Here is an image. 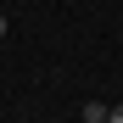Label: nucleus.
Wrapping results in <instances>:
<instances>
[{"label": "nucleus", "instance_id": "f257e3e1", "mask_svg": "<svg viewBox=\"0 0 123 123\" xmlns=\"http://www.w3.org/2000/svg\"><path fill=\"white\" fill-rule=\"evenodd\" d=\"M84 123H106V101H84Z\"/></svg>", "mask_w": 123, "mask_h": 123}, {"label": "nucleus", "instance_id": "f03ea898", "mask_svg": "<svg viewBox=\"0 0 123 123\" xmlns=\"http://www.w3.org/2000/svg\"><path fill=\"white\" fill-rule=\"evenodd\" d=\"M106 123H123V106H106Z\"/></svg>", "mask_w": 123, "mask_h": 123}, {"label": "nucleus", "instance_id": "7ed1b4c3", "mask_svg": "<svg viewBox=\"0 0 123 123\" xmlns=\"http://www.w3.org/2000/svg\"><path fill=\"white\" fill-rule=\"evenodd\" d=\"M0 39H6V11H0Z\"/></svg>", "mask_w": 123, "mask_h": 123}, {"label": "nucleus", "instance_id": "20e7f679", "mask_svg": "<svg viewBox=\"0 0 123 123\" xmlns=\"http://www.w3.org/2000/svg\"><path fill=\"white\" fill-rule=\"evenodd\" d=\"M78 123H84V117H78Z\"/></svg>", "mask_w": 123, "mask_h": 123}]
</instances>
